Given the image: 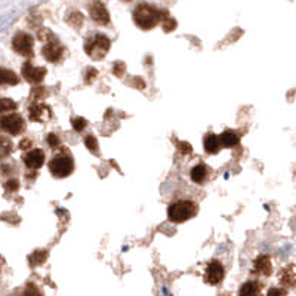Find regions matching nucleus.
Returning a JSON list of instances; mask_svg holds the SVG:
<instances>
[{"label": "nucleus", "mask_w": 296, "mask_h": 296, "mask_svg": "<svg viewBox=\"0 0 296 296\" xmlns=\"http://www.w3.org/2000/svg\"><path fill=\"white\" fill-rule=\"evenodd\" d=\"M73 128L76 129L77 132H82L85 128H86V125H88V122L85 120V119H82V117H76V119H73Z\"/></svg>", "instance_id": "393cba45"}, {"label": "nucleus", "mask_w": 296, "mask_h": 296, "mask_svg": "<svg viewBox=\"0 0 296 296\" xmlns=\"http://www.w3.org/2000/svg\"><path fill=\"white\" fill-rule=\"evenodd\" d=\"M203 145H204L206 153H209V154H216L222 147L219 136H216L215 133H207L203 139Z\"/></svg>", "instance_id": "4468645a"}, {"label": "nucleus", "mask_w": 296, "mask_h": 296, "mask_svg": "<svg viewBox=\"0 0 296 296\" xmlns=\"http://www.w3.org/2000/svg\"><path fill=\"white\" fill-rule=\"evenodd\" d=\"M169 18V12L165 9H159L150 3H139L133 9V21L142 30H151L160 21H166Z\"/></svg>", "instance_id": "f257e3e1"}, {"label": "nucleus", "mask_w": 296, "mask_h": 296, "mask_svg": "<svg viewBox=\"0 0 296 296\" xmlns=\"http://www.w3.org/2000/svg\"><path fill=\"white\" fill-rule=\"evenodd\" d=\"M219 141H221L222 147L233 148V147H236L240 142V136L236 132H233V130H224V132L219 135Z\"/></svg>", "instance_id": "dca6fc26"}, {"label": "nucleus", "mask_w": 296, "mask_h": 296, "mask_svg": "<svg viewBox=\"0 0 296 296\" xmlns=\"http://www.w3.org/2000/svg\"><path fill=\"white\" fill-rule=\"evenodd\" d=\"M31 95H33L36 99H42V98H45V96L48 95V91H46L45 88H36V89L31 92Z\"/></svg>", "instance_id": "c85d7f7f"}, {"label": "nucleus", "mask_w": 296, "mask_h": 296, "mask_svg": "<svg viewBox=\"0 0 296 296\" xmlns=\"http://www.w3.org/2000/svg\"><path fill=\"white\" fill-rule=\"evenodd\" d=\"M18 181L17 179H9L6 184H5V188L8 190V191H17L18 190Z\"/></svg>", "instance_id": "c756f323"}, {"label": "nucleus", "mask_w": 296, "mask_h": 296, "mask_svg": "<svg viewBox=\"0 0 296 296\" xmlns=\"http://www.w3.org/2000/svg\"><path fill=\"white\" fill-rule=\"evenodd\" d=\"M42 54H43V56L46 58V61H49V62H58V61L62 58L64 48H62V45L58 42V39H55V37H54L52 40H49V42L43 46Z\"/></svg>", "instance_id": "6e6552de"}, {"label": "nucleus", "mask_w": 296, "mask_h": 296, "mask_svg": "<svg viewBox=\"0 0 296 296\" xmlns=\"http://www.w3.org/2000/svg\"><path fill=\"white\" fill-rule=\"evenodd\" d=\"M17 108V102L12 101V99H8V98H3L2 102H0V110L3 111H8V110H15Z\"/></svg>", "instance_id": "b1692460"}, {"label": "nucleus", "mask_w": 296, "mask_h": 296, "mask_svg": "<svg viewBox=\"0 0 296 296\" xmlns=\"http://www.w3.org/2000/svg\"><path fill=\"white\" fill-rule=\"evenodd\" d=\"M28 116L33 122H43L46 119H49L51 116V110L48 105L45 104H37V102H33L30 105V110H28Z\"/></svg>", "instance_id": "f8f14e48"}, {"label": "nucleus", "mask_w": 296, "mask_h": 296, "mask_svg": "<svg viewBox=\"0 0 296 296\" xmlns=\"http://www.w3.org/2000/svg\"><path fill=\"white\" fill-rule=\"evenodd\" d=\"M67 21H68V24H70L71 27L80 28L82 24L85 22V18H83V15H82L79 11H71V12L68 14V17H67Z\"/></svg>", "instance_id": "aec40b11"}, {"label": "nucleus", "mask_w": 296, "mask_h": 296, "mask_svg": "<svg viewBox=\"0 0 296 296\" xmlns=\"http://www.w3.org/2000/svg\"><path fill=\"white\" fill-rule=\"evenodd\" d=\"M267 296H286V290L278 289V287H273V289H270Z\"/></svg>", "instance_id": "7c9ffc66"}, {"label": "nucleus", "mask_w": 296, "mask_h": 296, "mask_svg": "<svg viewBox=\"0 0 296 296\" xmlns=\"http://www.w3.org/2000/svg\"><path fill=\"white\" fill-rule=\"evenodd\" d=\"M253 273L256 274H262V276H270L273 273L271 267V259L268 255H261L255 259V265H253Z\"/></svg>", "instance_id": "ddd939ff"}, {"label": "nucleus", "mask_w": 296, "mask_h": 296, "mask_svg": "<svg viewBox=\"0 0 296 296\" xmlns=\"http://www.w3.org/2000/svg\"><path fill=\"white\" fill-rule=\"evenodd\" d=\"M22 77L31 83V85H37V83H42L45 76H46V68L43 67H34L30 61H27L25 64H22Z\"/></svg>", "instance_id": "0eeeda50"}, {"label": "nucleus", "mask_w": 296, "mask_h": 296, "mask_svg": "<svg viewBox=\"0 0 296 296\" xmlns=\"http://www.w3.org/2000/svg\"><path fill=\"white\" fill-rule=\"evenodd\" d=\"M261 293H262V286L258 281H246L241 286L239 296H262Z\"/></svg>", "instance_id": "2eb2a0df"}, {"label": "nucleus", "mask_w": 296, "mask_h": 296, "mask_svg": "<svg viewBox=\"0 0 296 296\" xmlns=\"http://www.w3.org/2000/svg\"><path fill=\"white\" fill-rule=\"evenodd\" d=\"M85 145H86L88 150L92 151V153L98 151V141H96V138L92 136V135L86 136V139H85Z\"/></svg>", "instance_id": "5701e85b"}, {"label": "nucleus", "mask_w": 296, "mask_h": 296, "mask_svg": "<svg viewBox=\"0 0 296 296\" xmlns=\"http://www.w3.org/2000/svg\"><path fill=\"white\" fill-rule=\"evenodd\" d=\"M49 170L55 178H67L74 170V162L73 157L68 154H56L49 162Z\"/></svg>", "instance_id": "20e7f679"}, {"label": "nucleus", "mask_w": 296, "mask_h": 296, "mask_svg": "<svg viewBox=\"0 0 296 296\" xmlns=\"http://www.w3.org/2000/svg\"><path fill=\"white\" fill-rule=\"evenodd\" d=\"M89 71H91V73L88 74V77H86V80H88V82H91V80H92V76H95V77H96V70L89 68Z\"/></svg>", "instance_id": "72a5a7b5"}, {"label": "nucleus", "mask_w": 296, "mask_h": 296, "mask_svg": "<svg viewBox=\"0 0 296 296\" xmlns=\"http://www.w3.org/2000/svg\"><path fill=\"white\" fill-rule=\"evenodd\" d=\"M110 46H111V42L110 39L102 34V33H95V34H91L88 37V40L85 43V52L95 61H101L104 59V56L108 54L110 51Z\"/></svg>", "instance_id": "f03ea898"}, {"label": "nucleus", "mask_w": 296, "mask_h": 296, "mask_svg": "<svg viewBox=\"0 0 296 296\" xmlns=\"http://www.w3.org/2000/svg\"><path fill=\"white\" fill-rule=\"evenodd\" d=\"M176 25H178V24H176V21H175L173 18H170V17H169V18H167V19L163 22V30H165L166 33H170V31H173V30L176 28Z\"/></svg>", "instance_id": "bb28decb"}, {"label": "nucleus", "mask_w": 296, "mask_h": 296, "mask_svg": "<svg viewBox=\"0 0 296 296\" xmlns=\"http://www.w3.org/2000/svg\"><path fill=\"white\" fill-rule=\"evenodd\" d=\"M89 12H91V18L99 24V25H107L110 22V14H108V9L105 8L104 3L101 2H95L91 5L89 8Z\"/></svg>", "instance_id": "9b49d317"}, {"label": "nucleus", "mask_w": 296, "mask_h": 296, "mask_svg": "<svg viewBox=\"0 0 296 296\" xmlns=\"http://www.w3.org/2000/svg\"><path fill=\"white\" fill-rule=\"evenodd\" d=\"M22 162L25 163V166L28 169L37 170L45 163V153H43V150H40V148H34V150H30L28 153H25L22 156Z\"/></svg>", "instance_id": "1a4fd4ad"}, {"label": "nucleus", "mask_w": 296, "mask_h": 296, "mask_svg": "<svg viewBox=\"0 0 296 296\" xmlns=\"http://www.w3.org/2000/svg\"><path fill=\"white\" fill-rule=\"evenodd\" d=\"M33 37L27 33H17L12 39V48L17 54H19L21 56L25 58H31L33 56Z\"/></svg>", "instance_id": "39448f33"}, {"label": "nucleus", "mask_w": 296, "mask_h": 296, "mask_svg": "<svg viewBox=\"0 0 296 296\" xmlns=\"http://www.w3.org/2000/svg\"><path fill=\"white\" fill-rule=\"evenodd\" d=\"M21 296H43V292L37 287L34 283H28L24 290H22V295Z\"/></svg>", "instance_id": "4be33fe9"}, {"label": "nucleus", "mask_w": 296, "mask_h": 296, "mask_svg": "<svg viewBox=\"0 0 296 296\" xmlns=\"http://www.w3.org/2000/svg\"><path fill=\"white\" fill-rule=\"evenodd\" d=\"M280 281L284 286H296V267L295 265H289L286 268L281 270L280 273Z\"/></svg>", "instance_id": "f3484780"}, {"label": "nucleus", "mask_w": 296, "mask_h": 296, "mask_svg": "<svg viewBox=\"0 0 296 296\" xmlns=\"http://www.w3.org/2000/svg\"><path fill=\"white\" fill-rule=\"evenodd\" d=\"M224 276H225V270L222 267V264L219 261H212L206 268L204 280L209 284H218L224 280Z\"/></svg>", "instance_id": "9d476101"}, {"label": "nucleus", "mask_w": 296, "mask_h": 296, "mask_svg": "<svg viewBox=\"0 0 296 296\" xmlns=\"http://www.w3.org/2000/svg\"><path fill=\"white\" fill-rule=\"evenodd\" d=\"M0 80H2L3 85H18V77L17 74L8 68H2V71H0Z\"/></svg>", "instance_id": "6ab92c4d"}, {"label": "nucleus", "mask_w": 296, "mask_h": 296, "mask_svg": "<svg viewBox=\"0 0 296 296\" xmlns=\"http://www.w3.org/2000/svg\"><path fill=\"white\" fill-rule=\"evenodd\" d=\"M0 126L2 129L12 135V136H18L22 133V130L25 129V123H24V119L19 116V114H8V116H3L2 117V122H0Z\"/></svg>", "instance_id": "423d86ee"}, {"label": "nucleus", "mask_w": 296, "mask_h": 296, "mask_svg": "<svg viewBox=\"0 0 296 296\" xmlns=\"http://www.w3.org/2000/svg\"><path fill=\"white\" fill-rule=\"evenodd\" d=\"M30 147H31V141H30V139H22L21 144H19V148H21V150H28Z\"/></svg>", "instance_id": "473e14b6"}, {"label": "nucleus", "mask_w": 296, "mask_h": 296, "mask_svg": "<svg viewBox=\"0 0 296 296\" xmlns=\"http://www.w3.org/2000/svg\"><path fill=\"white\" fill-rule=\"evenodd\" d=\"M46 256H48V253H46L45 250H36V252L30 256V264H31V267L43 264L45 259H46Z\"/></svg>", "instance_id": "412c9836"}, {"label": "nucleus", "mask_w": 296, "mask_h": 296, "mask_svg": "<svg viewBox=\"0 0 296 296\" xmlns=\"http://www.w3.org/2000/svg\"><path fill=\"white\" fill-rule=\"evenodd\" d=\"M206 178H207V167H206V165L200 163V165H197V166L193 167V170H191V179H193V182H196V184H204Z\"/></svg>", "instance_id": "a211bd4d"}, {"label": "nucleus", "mask_w": 296, "mask_h": 296, "mask_svg": "<svg viewBox=\"0 0 296 296\" xmlns=\"http://www.w3.org/2000/svg\"><path fill=\"white\" fill-rule=\"evenodd\" d=\"M178 150L182 156H187L193 151V147L188 142H178Z\"/></svg>", "instance_id": "a878e982"}, {"label": "nucleus", "mask_w": 296, "mask_h": 296, "mask_svg": "<svg viewBox=\"0 0 296 296\" xmlns=\"http://www.w3.org/2000/svg\"><path fill=\"white\" fill-rule=\"evenodd\" d=\"M46 142L49 144V147H52V148H56L58 145H59V138L55 135V133H49L48 136H46Z\"/></svg>", "instance_id": "cd10ccee"}, {"label": "nucleus", "mask_w": 296, "mask_h": 296, "mask_svg": "<svg viewBox=\"0 0 296 296\" xmlns=\"http://www.w3.org/2000/svg\"><path fill=\"white\" fill-rule=\"evenodd\" d=\"M197 213V206L191 200H179L169 206L167 209V218L169 221L175 224H181L191 218H194Z\"/></svg>", "instance_id": "7ed1b4c3"}, {"label": "nucleus", "mask_w": 296, "mask_h": 296, "mask_svg": "<svg viewBox=\"0 0 296 296\" xmlns=\"http://www.w3.org/2000/svg\"><path fill=\"white\" fill-rule=\"evenodd\" d=\"M2 147H3V156H8V151H9V148H11V145H9V142H8V139H5V138H2Z\"/></svg>", "instance_id": "2f4dec72"}]
</instances>
